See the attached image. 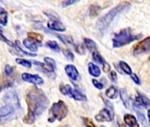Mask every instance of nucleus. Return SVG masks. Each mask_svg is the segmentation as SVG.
Returning <instances> with one entry per match:
<instances>
[{
    "label": "nucleus",
    "instance_id": "40",
    "mask_svg": "<svg viewBox=\"0 0 150 127\" xmlns=\"http://www.w3.org/2000/svg\"><path fill=\"white\" fill-rule=\"evenodd\" d=\"M100 127H105V126H100Z\"/></svg>",
    "mask_w": 150,
    "mask_h": 127
},
{
    "label": "nucleus",
    "instance_id": "35",
    "mask_svg": "<svg viewBox=\"0 0 150 127\" xmlns=\"http://www.w3.org/2000/svg\"><path fill=\"white\" fill-rule=\"evenodd\" d=\"M83 122H84V125L86 127H96V126L93 124V122L90 118H83Z\"/></svg>",
    "mask_w": 150,
    "mask_h": 127
},
{
    "label": "nucleus",
    "instance_id": "36",
    "mask_svg": "<svg viewBox=\"0 0 150 127\" xmlns=\"http://www.w3.org/2000/svg\"><path fill=\"white\" fill-rule=\"evenodd\" d=\"M74 46H75L76 51L78 54H84L85 50H84V48H83L82 45H74Z\"/></svg>",
    "mask_w": 150,
    "mask_h": 127
},
{
    "label": "nucleus",
    "instance_id": "18",
    "mask_svg": "<svg viewBox=\"0 0 150 127\" xmlns=\"http://www.w3.org/2000/svg\"><path fill=\"white\" fill-rule=\"evenodd\" d=\"M118 95H119V91L115 86L109 87L105 91V96L108 99H116L118 97Z\"/></svg>",
    "mask_w": 150,
    "mask_h": 127
},
{
    "label": "nucleus",
    "instance_id": "41",
    "mask_svg": "<svg viewBox=\"0 0 150 127\" xmlns=\"http://www.w3.org/2000/svg\"><path fill=\"white\" fill-rule=\"evenodd\" d=\"M0 1H3V0H0Z\"/></svg>",
    "mask_w": 150,
    "mask_h": 127
},
{
    "label": "nucleus",
    "instance_id": "28",
    "mask_svg": "<svg viewBox=\"0 0 150 127\" xmlns=\"http://www.w3.org/2000/svg\"><path fill=\"white\" fill-rule=\"evenodd\" d=\"M62 52H63V54H64V56L66 57L67 59H69V61H74L75 57H74V55H73V53H72V51L70 50L64 49V50H62Z\"/></svg>",
    "mask_w": 150,
    "mask_h": 127
},
{
    "label": "nucleus",
    "instance_id": "38",
    "mask_svg": "<svg viewBox=\"0 0 150 127\" xmlns=\"http://www.w3.org/2000/svg\"><path fill=\"white\" fill-rule=\"evenodd\" d=\"M131 78H132V80H134V82L136 85H141V84H142L140 78H139L135 73H132V74H131Z\"/></svg>",
    "mask_w": 150,
    "mask_h": 127
},
{
    "label": "nucleus",
    "instance_id": "22",
    "mask_svg": "<svg viewBox=\"0 0 150 127\" xmlns=\"http://www.w3.org/2000/svg\"><path fill=\"white\" fill-rule=\"evenodd\" d=\"M27 36H28V39H30L31 41L36 42V43H41L42 42V35L40 34H36V33H33V32H30L27 34Z\"/></svg>",
    "mask_w": 150,
    "mask_h": 127
},
{
    "label": "nucleus",
    "instance_id": "37",
    "mask_svg": "<svg viewBox=\"0 0 150 127\" xmlns=\"http://www.w3.org/2000/svg\"><path fill=\"white\" fill-rule=\"evenodd\" d=\"M110 80H111L112 82H114V83H116V82L118 81V79H117V73H116V72H115V71H112V72H110Z\"/></svg>",
    "mask_w": 150,
    "mask_h": 127
},
{
    "label": "nucleus",
    "instance_id": "3",
    "mask_svg": "<svg viewBox=\"0 0 150 127\" xmlns=\"http://www.w3.org/2000/svg\"><path fill=\"white\" fill-rule=\"evenodd\" d=\"M130 7H131V4L127 1L120 3V4H118L115 8L112 9L108 13H106L104 17H102L98 20L97 24V27L100 31L106 30L111 25V23L112 22V20L114 19V18H116L119 14H121L127 11V10L130 9Z\"/></svg>",
    "mask_w": 150,
    "mask_h": 127
},
{
    "label": "nucleus",
    "instance_id": "23",
    "mask_svg": "<svg viewBox=\"0 0 150 127\" xmlns=\"http://www.w3.org/2000/svg\"><path fill=\"white\" fill-rule=\"evenodd\" d=\"M46 46L47 48H49L50 50H52L53 51H54V52H60L61 51V48H60L59 44L56 42H54V41H49V42H47L46 43Z\"/></svg>",
    "mask_w": 150,
    "mask_h": 127
},
{
    "label": "nucleus",
    "instance_id": "30",
    "mask_svg": "<svg viewBox=\"0 0 150 127\" xmlns=\"http://www.w3.org/2000/svg\"><path fill=\"white\" fill-rule=\"evenodd\" d=\"M0 41H2L3 42H5L6 44L10 45V46H11V47H13V45H14V43H12L10 40H8V39L4 35L3 29H2L1 27H0Z\"/></svg>",
    "mask_w": 150,
    "mask_h": 127
},
{
    "label": "nucleus",
    "instance_id": "9",
    "mask_svg": "<svg viewBox=\"0 0 150 127\" xmlns=\"http://www.w3.org/2000/svg\"><path fill=\"white\" fill-rule=\"evenodd\" d=\"M21 78L24 81L33 84L35 86L42 85L44 83L43 79L40 76H39L38 74H30L27 72H24L21 74Z\"/></svg>",
    "mask_w": 150,
    "mask_h": 127
},
{
    "label": "nucleus",
    "instance_id": "16",
    "mask_svg": "<svg viewBox=\"0 0 150 127\" xmlns=\"http://www.w3.org/2000/svg\"><path fill=\"white\" fill-rule=\"evenodd\" d=\"M119 93H120V98H121V101H122L123 104L125 105V107L127 109H129V107H130V97L128 95V93H127V89L126 88H121Z\"/></svg>",
    "mask_w": 150,
    "mask_h": 127
},
{
    "label": "nucleus",
    "instance_id": "32",
    "mask_svg": "<svg viewBox=\"0 0 150 127\" xmlns=\"http://www.w3.org/2000/svg\"><path fill=\"white\" fill-rule=\"evenodd\" d=\"M99 11V7L96 5H91L90 7V15L91 16H97Z\"/></svg>",
    "mask_w": 150,
    "mask_h": 127
},
{
    "label": "nucleus",
    "instance_id": "24",
    "mask_svg": "<svg viewBox=\"0 0 150 127\" xmlns=\"http://www.w3.org/2000/svg\"><path fill=\"white\" fill-rule=\"evenodd\" d=\"M119 65H120V67L121 68V70L126 73V74H127V75H131L133 72H132V69H131V67L126 63V62H124V61H120V63H119Z\"/></svg>",
    "mask_w": 150,
    "mask_h": 127
},
{
    "label": "nucleus",
    "instance_id": "2",
    "mask_svg": "<svg viewBox=\"0 0 150 127\" xmlns=\"http://www.w3.org/2000/svg\"><path fill=\"white\" fill-rule=\"evenodd\" d=\"M3 101L5 105L0 108V124H6L22 115L23 109L21 108L18 96L15 91L11 90L7 92L4 95Z\"/></svg>",
    "mask_w": 150,
    "mask_h": 127
},
{
    "label": "nucleus",
    "instance_id": "14",
    "mask_svg": "<svg viewBox=\"0 0 150 127\" xmlns=\"http://www.w3.org/2000/svg\"><path fill=\"white\" fill-rule=\"evenodd\" d=\"M23 44L31 52H36L38 50V47H41L42 46V43H36V42L31 41L28 38H26V39H25L23 41Z\"/></svg>",
    "mask_w": 150,
    "mask_h": 127
},
{
    "label": "nucleus",
    "instance_id": "29",
    "mask_svg": "<svg viewBox=\"0 0 150 127\" xmlns=\"http://www.w3.org/2000/svg\"><path fill=\"white\" fill-rule=\"evenodd\" d=\"M44 61L46 62L47 65H48L49 66H51L54 70L56 69V63H55V61L53 58L46 57H44Z\"/></svg>",
    "mask_w": 150,
    "mask_h": 127
},
{
    "label": "nucleus",
    "instance_id": "25",
    "mask_svg": "<svg viewBox=\"0 0 150 127\" xmlns=\"http://www.w3.org/2000/svg\"><path fill=\"white\" fill-rule=\"evenodd\" d=\"M15 61H16L17 64H18L19 65L24 66L25 68H31L32 67V64L28 60H25V59H23V58H16Z\"/></svg>",
    "mask_w": 150,
    "mask_h": 127
},
{
    "label": "nucleus",
    "instance_id": "34",
    "mask_svg": "<svg viewBox=\"0 0 150 127\" xmlns=\"http://www.w3.org/2000/svg\"><path fill=\"white\" fill-rule=\"evenodd\" d=\"M79 1H81V0H66L65 2L62 3V7H68L69 5H72L74 4L79 2Z\"/></svg>",
    "mask_w": 150,
    "mask_h": 127
},
{
    "label": "nucleus",
    "instance_id": "17",
    "mask_svg": "<svg viewBox=\"0 0 150 127\" xmlns=\"http://www.w3.org/2000/svg\"><path fill=\"white\" fill-rule=\"evenodd\" d=\"M88 71H89V73L91 76L95 77V78L99 77L101 75V70H100V68L97 65H95L93 63H89L88 64Z\"/></svg>",
    "mask_w": 150,
    "mask_h": 127
},
{
    "label": "nucleus",
    "instance_id": "5",
    "mask_svg": "<svg viewBox=\"0 0 150 127\" xmlns=\"http://www.w3.org/2000/svg\"><path fill=\"white\" fill-rule=\"evenodd\" d=\"M68 115V107L66 103L62 101H59L57 103H54L50 110H49V118L48 121L53 123L54 120L62 121Z\"/></svg>",
    "mask_w": 150,
    "mask_h": 127
},
{
    "label": "nucleus",
    "instance_id": "21",
    "mask_svg": "<svg viewBox=\"0 0 150 127\" xmlns=\"http://www.w3.org/2000/svg\"><path fill=\"white\" fill-rule=\"evenodd\" d=\"M83 42H84V45L86 46V48H87L90 51H91V52L97 51L98 47H97L96 43H95L92 40H91V39H89V38H84V39H83Z\"/></svg>",
    "mask_w": 150,
    "mask_h": 127
},
{
    "label": "nucleus",
    "instance_id": "7",
    "mask_svg": "<svg viewBox=\"0 0 150 127\" xmlns=\"http://www.w3.org/2000/svg\"><path fill=\"white\" fill-rule=\"evenodd\" d=\"M150 50V37H147L143 41L137 43L133 50V54L135 57L141 56L142 54H146Z\"/></svg>",
    "mask_w": 150,
    "mask_h": 127
},
{
    "label": "nucleus",
    "instance_id": "6",
    "mask_svg": "<svg viewBox=\"0 0 150 127\" xmlns=\"http://www.w3.org/2000/svg\"><path fill=\"white\" fill-rule=\"evenodd\" d=\"M60 91L62 95H68L70 98H73L76 101H81V102H85L87 101V97L85 95L78 91L77 89L72 88L69 85H63L62 84L60 86Z\"/></svg>",
    "mask_w": 150,
    "mask_h": 127
},
{
    "label": "nucleus",
    "instance_id": "15",
    "mask_svg": "<svg viewBox=\"0 0 150 127\" xmlns=\"http://www.w3.org/2000/svg\"><path fill=\"white\" fill-rule=\"evenodd\" d=\"M124 122L128 127H140L136 118L132 114H126L124 116Z\"/></svg>",
    "mask_w": 150,
    "mask_h": 127
},
{
    "label": "nucleus",
    "instance_id": "4",
    "mask_svg": "<svg viewBox=\"0 0 150 127\" xmlns=\"http://www.w3.org/2000/svg\"><path fill=\"white\" fill-rule=\"evenodd\" d=\"M142 34H133L131 28H124L119 33L115 34L112 39V46L113 48H120L129 44L136 40L142 38Z\"/></svg>",
    "mask_w": 150,
    "mask_h": 127
},
{
    "label": "nucleus",
    "instance_id": "11",
    "mask_svg": "<svg viewBox=\"0 0 150 127\" xmlns=\"http://www.w3.org/2000/svg\"><path fill=\"white\" fill-rule=\"evenodd\" d=\"M137 95H138V96L135 98V102H134V103H136V106L134 105V107L143 106V107L149 109L150 106L149 99L146 95H144L143 94L140 93L139 91H137Z\"/></svg>",
    "mask_w": 150,
    "mask_h": 127
},
{
    "label": "nucleus",
    "instance_id": "39",
    "mask_svg": "<svg viewBox=\"0 0 150 127\" xmlns=\"http://www.w3.org/2000/svg\"><path fill=\"white\" fill-rule=\"evenodd\" d=\"M4 11V10H3V8H2V7L0 6V11Z\"/></svg>",
    "mask_w": 150,
    "mask_h": 127
},
{
    "label": "nucleus",
    "instance_id": "31",
    "mask_svg": "<svg viewBox=\"0 0 150 127\" xmlns=\"http://www.w3.org/2000/svg\"><path fill=\"white\" fill-rule=\"evenodd\" d=\"M13 72H14V69H13L12 66H11V65H5V67H4V74H5L7 77L11 76L12 73H13Z\"/></svg>",
    "mask_w": 150,
    "mask_h": 127
},
{
    "label": "nucleus",
    "instance_id": "33",
    "mask_svg": "<svg viewBox=\"0 0 150 127\" xmlns=\"http://www.w3.org/2000/svg\"><path fill=\"white\" fill-rule=\"evenodd\" d=\"M92 84L94 85V87L95 88H97L98 89H99V90H102L103 88H104V85L101 83V82H99L98 80H92Z\"/></svg>",
    "mask_w": 150,
    "mask_h": 127
},
{
    "label": "nucleus",
    "instance_id": "1",
    "mask_svg": "<svg viewBox=\"0 0 150 127\" xmlns=\"http://www.w3.org/2000/svg\"><path fill=\"white\" fill-rule=\"evenodd\" d=\"M25 101L28 106V111L23 122L27 125H33L36 121V118L47 110L49 100L41 89L33 87L26 93Z\"/></svg>",
    "mask_w": 150,
    "mask_h": 127
},
{
    "label": "nucleus",
    "instance_id": "12",
    "mask_svg": "<svg viewBox=\"0 0 150 127\" xmlns=\"http://www.w3.org/2000/svg\"><path fill=\"white\" fill-rule=\"evenodd\" d=\"M65 72L69 78L72 80H76L79 78V72L73 65H67L65 66Z\"/></svg>",
    "mask_w": 150,
    "mask_h": 127
},
{
    "label": "nucleus",
    "instance_id": "26",
    "mask_svg": "<svg viewBox=\"0 0 150 127\" xmlns=\"http://www.w3.org/2000/svg\"><path fill=\"white\" fill-rule=\"evenodd\" d=\"M135 111L137 113V116H138V119L142 122V124L144 126V127H149V125H148V120L146 119L145 116L143 113H142L140 110H138L137 109H135Z\"/></svg>",
    "mask_w": 150,
    "mask_h": 127
},
{
    "label": "nucleus",
    "instance_id": "27",
    "mask_svg": "<svg viewBox=\"0 0 150 127\" xmlns=\"http://www.w3.org/2000/svg\"><path fill=\"white\" fill-rule=\"evenodd\" d=\"M8 21V13L4 11L0 12V24L3 26H6Z\"/></svg>",
    "mask_w": 150,
    "mask_h": 127
},
{
    "label": "nucleus",
    "instance_id": "8",
    "mask_svg": "<svg viewBox=\"0 0 150 127\" xmlns=\"http://www.w3.org/2000/svg\"><path fill=\"white\" fill-rule=\"evenodd\" d=\"M95 119L98 122H112L114 119L113 110L108 108H105L101 110L98 115H96Z\"/></svg>",
    "mask_w": 150,
    "mask_h": 127
},
{
    "label": "nucleus",
    "instance_id": "20",
    "mask_svg": "<svg viewBox=\"0 0 150 127\" xmlns=\"http://www.w3.org/2000/svg\"><path fill=\"white\" fill-rule=\"evenodd\" d=\"M54 36H56L59 40H61L63 43L68 44V45H75L73 39L70 36L68 35H62V34H53Z\"/></svg>",
    "mask_w": 150,
    "mask_h": 127
},
{
    "label": "nucleus",
    "instance_id": "10",
    "mask_svg": "<svg viewBox=\"0 0 150 127\" xmlns=\"http://www.w3.org/2000/svg\"><path fill=\"white\" fill-rule=\"evenodd\" d=\"M92 59L94 60L95 63L99 64V65H101L103 66V71L105 72H108L111 71L110 65L105 63V61L104 60V58L102 57V56L98 51H93L92 52Z\"/></svg>",
    "mask_w": 150,
    "mask_h": 127
},
{
    "label": "nucleus",
    "instance_id": "13",
    "mask_svg": "<svg viewBox=\"0 0 150 127\" xmlns=\"http://www.w3.org/2000/svg\"><path fill=\"white\" fill-rule=\"evenodd\" d=\"M47 27L51 30L57 31V32H64L66 31L65 26L58 20H50L47 22Z\"/></svg>",
    "mask_w": 150,
    "mask_h": 127
},
{
    "label": "nucleus",
    "instance_id": "19",
    "mask_svg": "<svg viewBox=\"0 0 150 127\" xmlns=\"http://www.w3.org/2000/svg\"><path fill=\"white\" fill-rule=\"evenodd\" d=\"M19 42L18 41H16L14 45H13V48L14 50H16V53L18 55H25V56H28V57H36V54L34 53H32V52H26V51H24L20 47H19Z\"/></svg>",
    "mask_w": 150,
    "mask_h": 127
}]
</instances>
